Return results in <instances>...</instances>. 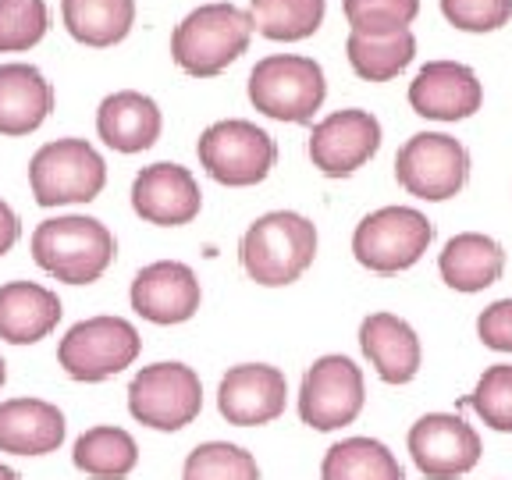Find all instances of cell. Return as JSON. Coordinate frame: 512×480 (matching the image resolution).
Returning a JSON list of instances; mask_svg holds the SVG:
<instances>
[{"instance_id": "1", "label": "cell", "mask_w": 512, "mask_h": 480, "mask_svg": "<svg viewBox=\"0 0 512 480\" xmlns=\"http://www.w3.org/2000/svg\"><path fill=\"white\" fill-rule=\"evenodd\" d=\"M317 256V224L296 210L256 217L239 242L242 271L264 288H285L310 271Z\"/></svg>"}, {"instance_id": "2", "label": "cell", "mask_w": 512, "mask_h": 480, "mask_svg": "<svg viewBox=\"0 0 512 480\" xmlns=\"http://www.w3.org/2000/svg\"><path fill=\"white\" fill-rule=\"evenodd\" d=\"M118 242L104 221L86 214H64L43 221L32 232V260L64 285H93L114 264Z\"/></svg>"}, {"instance_id": "3", "label": "cell", "mask_w": 512, "mask_h": 480, "mask_svg": "<svg viewBox=\"0 0 512 480\" xmlns=\"http://www.w3.org/2000/svg\"><path fill=\"white\" fill-rule=\"evenodd\" d=\"M249 36H253L249 11H239L235 4H203L192 15H185L175 29L171 57L182 72L210 79L246 54Z\"/></svg>"}, {"instance_id": "4", "label": "cell", "mask_w": 512, "mask_h": 480, "mask_svg": "<svg viewBox=\"0 0 512 480\" xmlns=\"http://www.w3.org/2000/svg\"><path fill=\"white\" fill-rule=\"evenodd\" d=\"M128 413L150 431L175 434L203 413V381L178 360H160L128 381Z\"/></svg>"}, {"instance_id": "5", "label": "cell", "mask_w": 512, "mask_h": 480, "mask_svg": "<svg viewBox=\"0 0 512 480\" xmlns=\"http://www.w3.org/2000/svg\"><path fill=\"white\" fill-rule=\"evenodd\" d=\"M143 352L136 324L125 317H89L64 331L57 345V363L72 381L100 384L128 370Z\"/></svg>"}, {"instance_id": "6", "label": "cell", "mask_w": 512, "mask_h": 480, "mask_svg": "<svg viewBox=\"0 0 512 480\" xmlns=\"http://www.w3.org/2000/svg\"><path fill=\"white\" fill-rule=\"evenodd\" d=\"M328 96V82L313 57L299 54H271L256 61L249 72V100L260 114L274 121L306 125L320 111Z\"/></svg>"}, {"instance_id": "7", "label": "cell", "mask_w": 512, "mask_h": 480, "mask_svg": "<svg viewBox=\"0 0 512 480\" xmlns=\"http://www.w3.org/2000/svg\"><path fill=\"white\" fill-rule=\"evenodd\" d=\"M367 406V381L363 370L342 356V352H328L306 367L303 384H299L296 409L310 431L331 434L342 427L356 424Z\"/></svg>"}, {"instance_id": "8", "label": "cell", "mask_w": 512, "mask_h": 480, "mask_svg": "<svg viewBox=\"0 0 512 480\" xmlns=\"http://www.w3.org/2000/svg\"><path fill=\"white\" fill-rule=\"evenodd\" d=\"M434 224L416 207H381L352 232V256L374 274H399L431 249Z\"/></svg>"}, {"instance_id": "9", "label": "cell", "mask_w": 512, "mask_h": 480, "mask_svg": "<svg viewBox=\"0 0 512 480\" xmlns=\"http://www.w3.org/2000/svg\"><path fill=\"white\" fill-rule=\"evenodd\" d=\"M29 185L40 207L89 203L104 192L107 164L86 139H54L29 160Z\"/></svg>"}, {"instance_id": "10", "label": "cell", "mask_w": 512, "mask_h": 480, "mask_svg": "<svg viewBox=\"0 0 512 480\" xmlns=\"http://www.w3.org/2000/svg\"><path fill=\"white\" fill-rule=\"evenodd\" d=\"M196 153H200L203 171L214 182L232 185V189L264 182L271 175L274 160H278L274 139L246 118L214 121L196 143Z\"/></svg>"}, {"instance_id": "11", "label": "cell", "mask_w": 512, "mask_h": 480, "mask_svg": "<svg viewBox=\"0 0 512 480\" xmlns=\"http://www.w3.org/2000/svg\"><path fill=\"white\" fill-rule=\"evenodd\" d=\"M395 178L416 200H452L470 182V153L456 136L416 132L395 153Z\"/></svg>"}, {"instance_id": "12", "label": "cell", "mask_w": 512, "mask_h": 480, "mask_svg": "<svg viewBox=\"0 0 512 480\" xmlns=\"http://www.w3.org/2000/svg\"><path fill=\"white\" fill-rule=\"evenodd\" d=\"M409 459L427 480H459L477 470L484 441L459 413H424L406 434Z\"/></svg>"}, {"instance_id": "13", "label": "cell", "mask_w": 512, "mask_h": 480, "mask_svg": "<svg viewBox=\"0 0 512 480\" xmlns=\"http://www.w3.org/2000/svg\"><path fill=\"white\" fill-rule=\"evenodd\" d=\"M381 150V121L370 111L349 107L317 121L310 132V160L320 175L349 178Z\"/></svg>"}, {"instance_id": "14", "label": "cell", "mask_w": 512, "mask_h": 480, "mask_svg": "<svg viewBox=\"0 0 512 480\" xmlns=\"http://www.w3.org/2000/svg\"><path fill=\"white\" fill-rule=\"evenodd\" d=\"M288 406V381L271 363H239L217 384V413L232 427H267Z\"/></svg>"}, {"instance_id": "15", "label": "cell", "mask_w": 512, "mask_h": 480, "mask_svg": "<svg viewBox=\"0 0 512 480\" xmlns=\"http://www.w3.org/2000/svg\"><path fill=\"white\" fill-rule=\"evenodd\" d=\"M128 299H132V310L143 320L171 328V324H185V320L196 317L203 303V288L189 264L157 260V264L143 267L136 274Z\"/></svg>"}, {"instance_id": "16", "label": "cell", "mask_w": 512, "mask_h": 480, "mask_svg": "<svg viewBox=\"0 0 512 480\" xmlns=\"http://www.w3.org/2000/svg\"><path fill=\"white\" fill-rule=\"evenodd\" d=\"M200 207V182L182 164L160 160V164H150V168L139 171L136 182H132V210L143 221L160 224V228H182V224L196 221Z\"/></svg>"}, {"instance_id": "17", "label": "cell", "mask_w": 512, "mask_h": 480, "mask_svg": "<svg viewBox=\"0 0 512 480\" xmlns=\"http://www.w3.org/2000/svg\"><path fill=\"white\" fill-rule=\"evenodd\" d=\"M484 86L477 72L459 61H431L409 82V107L431 121H463L480 111Z\"/></svg>"}, {"instance_id": "18", "label": "cell", "mask_w": 512, "mask_h": 480, "mask_svg": "<svg viewBox=\"0 0 512 480\" xmlns=\"http://www.w3.org/2000/svg\"><path fill=\"white\" fill-rule=\"evenodd\" d=\"M64 438H68V420L54 402L32 395L0 402V452L40 459L57 452Z\"/></svg>"}, {"instance_id": "19", "label": "cell", "mask_w": 512, "mask_h": 480, "mask_svg": "<svg viewBox=\"0 0 512 480\" xmlns=\"http://www.w3.org/2000/svg\"><path fill=\"white\" fill-rule=\"evenodd\" d=\"M360 349L384 384H409L420 374L424 345L413 324L395 313H370L360 324Z\"/></svg>"}, {"instance_id": "20", "label": "cell", "mask_w": 512, "mask_h": 480, "mask_svg": "<svg viewBox=\"0 0 512 480\" xmlns=\"http://www.w3.org/2000/svg\"><path fill=\"white\" fill-rule=\"evenodd\" d=\"M61 299L36 281L0 285V338L8 345H36L61 324Z\"/></svg>"}, {"instance_id": "21", "label": "cell", "mask_w": 512, "mask_h": 480, "mask_svg": "<svg viewBox=\"0 0 512 480\" xmlns=\"http://www.w3.org/2000/svg\"><path fill=\"white\" fill-rule=\"evenodd\" d=\"M160 107L150 96L136 93V89H121L111 93L96 111V132L111 150L118 153H143L160 139Z\"/></svg>"}, {"instance_id": "22", "label": "cell", "mask_w": 512, "mask_h": 480, "mask_svg": "<svg viewBox=\"0 0 512 480\" xmlns=\"http://www.w3.org/2000/svg\"><path fill=\"white\" fill-rule=\"evenodd\" d=\"M54 111V89L32 64H0V136H29Z\"/></svg>"}, {"instance_id": "23", "label": "cell", "mask_w": 512, "mask_h": 480, "mask_svg": "<svg viewBox=\"0 0 512 480\" xmlns=\"http://www.w3.org/2000/svg\"><path fill=\"white\" fill-rule=\"evenodd\" d=\"M438 271L448 288L473 296V292H484L502 278L505 249L484 232L452 235L438 256Z\"/></svg>"}, {"instance_id": "24", "label": "cell", "mask_w": 512, "mask_h": 480, "mask_svg": "<svg viewBox=\"0 0 512 480\" xmlns=\"http://www.w3.org/2000/svg\"><path fill=\"white\" fill-rule=\"evenodd\" d=\"M72 466L93 480H128L139 466V445L125 427L96 424L75 438Z\"/></svg>"}, {"instance_id": "25", "label": "cell", "mask_w": 512, "mask_h": 480, "mask_svg": "<svg viewBox=\"0 0 512 480\" xmlns=\"http://www.w3.org/2000/svg\"><path fill=\"white\" fill-rule=\"evenodd\" d=\"M320 480H406L399 456L377 438H342L320 459Z\"/></svg>"}, {"instance_id": "26", "label": "cell", "mask_w": 512, "mask_h": 480, "mask_svg": "<svg viewBox=\"0 0 512 480\" xmlns=\"http://www.w3.org/2000/svg\"><path fill=\"white\" fill-rule=\"evenodd\" d=\"M352 72L367 82H388L409 68L416 54V40L409 29H392V32H349L345 43Z\"/></svg>"}, {"instance_id": "27", "label": "cell", "mask_w": 512, "mask_h": 480, "mask_svg": "<svg viewBox=\"0 0 512 480\" xmlns=\"http://www.w3.org/2000/svg\"><path fill=\"white\" fill-rule=\"evenodd\" d=\"M64 25L86 47H111L125 40L136 22V0H61Z\"/></svg>"}, {"instance_id": "28", "label": "cell", "mask_w": 512, "mask_h": 480, "mask_svg": "<svg viewBox=\"0 0 512 480\" xmlns=\"http://www.w3.org/2000/svg\"><path fill=\"white\" fill-rule=\"evenodd\" d=\"M249 18L267 40H306L324 22V0H249Z\"/></svg>"}, {"instance_id": "29", "label": "cell", "mask_w": 512, "mask_h": 480, "mask_svg": "<svg viewBox=\"0 0 512 480\" xmlns=\"http://www.w3.org/2000/svg\"><path fill=\"white\" fill-rule=\"evenodd\" d=\"M182 480H260V463L235 441H203L185 456Z\"/></svg>"}, {"instance_id": "30", "label": "cell", "mask_w": 512, "mask_h": 480, "mask_svg": "<svg viewBox=\"0 0 512 480\" xmlns=\"http://www.w3.org/2000/svg\"><path fill=\"white\" fill-rule=\"evenodd\" d=\"M459 406L473 409L491 431L512 434V363H495L484 370L473 392L459 399Z\"/></svg>"}, {"instance_id": "31", "label": "cell", "mask_w": 512, "mask_h": 480, "mask_svg": "<svg viewBox=\"0 0 512 480\" xmlns=\"http://www.w3.org/2000/svg\"><path fill=\"white\" fill-rule=\"evenodd\" d=\"M43 32H47L43 0H0V54L36 47Z\"/></svg>"}, {"instance_id": "32", "label": "cell", "mask_w": 512, "mask_h": 480, "mask_svg": "<svg viewBox=\"0 0 512 480\" xmlns=\"http://www.w3.org/2000/svg\"><path fill=\"white\" fill-rule=\"evenodd\" d=\"M420 11V0H345V18L352 32L406 29Z\"/></svg>"}, {"instance_id": "33", "label": "cell", "mask_w": 512, "mask_h": 480, "mask_svg": "<svg viewBox=\"0 0 512 480\" xmlns=\"http://www.w3.org/2000/svg\"><path fill=\"white\" fill-rule=\"evenodd\" d=\"M441 11L463 32H495L512 18V0H441Z\"/></svg>"}, {"instance_id": "34", "label": "cell", "mask_w": 512, "mask_h": 480, "mask_svg": "<svg viewBox=\"0 0 512 480\" xmlns=\"http://www.w3.org/2000/svg\"><path fill=\"white\" fill-rule=\"evenodd\" d=\"M477 338L495 352H512V296L491 303L477 317Z\"/></svg>"}, {"instance_id": "35", "label": "cell", "mask_w": 512, "mask_h": 480, "mask_svg": "<svg viewBox=\"0 0 512 480\" xmlns=\"http://www.w3.org/2000/svg\"><path fill=\"white\" fill-rule=\"evenodd\" d=\"M18 235H22V224H18V214L8 207V203L0 200V256L15 249Z\"/></svg>"}, {"instance_id": "36", "label": "cell", "mask_w": 512, "mask_h": 480, "mask_svg": "<svg viewBox=\"0 0 512 480\" xmlns=\"http://www.w3.org/2000/svg\"><path fill=\"white\" fill-rule=\"evenodd\" d=\"M0 480H22V473H18V470H11L8 463H0Z\"/></svg>"}, {"instance_id": "37", "label": "cell", "mask_w": 512, "mask_h": 480, "mask_svg": "<svg viewBox=\"0 0 512 480\" xmlns=\"http://www.w3.org/2000/svg\"><path fill=\"white\" fill-rule=\"evenodd\" d=\"M8 384V363H4V356H0V388Z\"/></svg>"}]
</instances>
